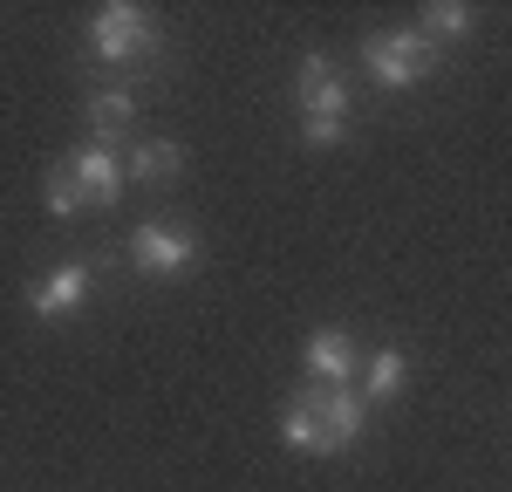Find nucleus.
Wrapping results in <instances>:
<instances>
[{
    "label": "nucleus",
    "instance_id": "7ed1b4c3",
    "mask_svg": "<svg viewBox=\"0 0 512 492\" xmlns=\"http://www.w3.org/2000/svg\"><path fill=\"white\" fill-rule=\"evenodd\" d=\"M89 55L96 62H137V55H158V21L144 14V7H130V0H110V7H96V21H89Z\"/></svg>",
    "mask_w": 512,
    "mask_h": 492
},
{
    "label": "nucleus",
    "instance_id": "20e7f679",
    "mask_svg": "<svg viewBox=\"0 0 512 492\" xmlns=\"http://www.w3.org/2000/svg\"><path fill=\"white\" fill-rule=\"evenodd\" d=\"M362 62H369V76L383 82V89H417L437 69V48L424 28H383V35H369Z\"/></svg>",
    "mask_w": 512,
    "mask_h": 492
},
{
    "label": "nucleus",
    "instance_id": "ddd939ff",
    "mask_svg": "<svg viewBox=\"0 0 512 492\" xmlns=\"http://www.w3.org/2000/svg\"><path fill=\"white\" fill-rule=\"evenodd\" d=\"M41 199H48V212H55V219H76V212H89L82 185L69 178V164H55V171H48V192H41Z\"/></svg>",
    "mask_w": 512,
    "mask_h": 492
},
{
    "label": "nucleus",
    "instance_id": "f8f14e48",
    "mask_svg": "<svg viewBox=\"0 0 512 492\" xmlns=\"http://www.w3.org/2000/svg\"><path fill=\"white\" fill-rule=\"evenodd\" d=\"M362 390H369V404H383L403 390V349H376L369 363H362Z\"/></svg>",
    "mask_w": 512,
    "mask_h": 492
},
{
    "label": "nucleus",
    "instance_id": "f257e3e1",
    "mask_svg": "<svg viewBox=\"0 0 512 492\" xmlns=\"http://www.w3.org/2000/svg\"><path fill=\"white\" fill-rule=\"evenodd\" d=\"M369 424V397L349 390V383H308L280 404V438L294 451H349Z\"/></svg>",
    "mask_w": 512,
    "mask_h": 492
},
{
    "label": "nucleus",
    "instance_id": "423d86ee",
    "mask_svg": "<svg viewBox=\"0 0 512 492\" xmlns=\"http://www.w3.org/2000/svg\"><path fill=\"white\" fill-rule=\"evenodd\" d=\"M89 260H69V267H55L48 281H35L28 287V308H35L41 322H62V315H76L82 301H89Z\"/></svg>",
    "mask_w": 512,
    "mask_h": 492
},
{
    "label": "nucleus",
    "instance_id": "6e6552de",
    "mask_svg": "<svg viewBox=\"0 0 512 492\" xmlns=\"http://www.w3.org/2000/svg\"><path fill=\"white\" fill-rule=\"evenodd\" d=\"M308 376L315 383H355L362 376V349L349 328H315L308 335Z\"/></svg>",
    "mask_w": 512,
    "mask_h": 492
},
{
    "label": "nucleus",
    "instance_id": "f03ea898",
    "mask_svg": "<svg viewBox=\"0 0 512 492\" xmlns=\"http://www.w3.org/2000/svg\"><path fill=\"white\" fill-rule=\"evenodd\" d=\"M294 96H301V137H308L315 151H335L342 130H349V82L335 76V62H328V55H308Z\"/></svg>",
    "mask_w": 512,
    "mask_h": 492
},
{
    "label": "nucleus",
    "instance_id": "39448f33",
    "mask_svg": "<svg viewBox=\"0 0 512 492\" xmlns=\"http://www.w3.org/2000/svg\"><path fill=\"white\" fill-rule=\"evenodd\" d=\"M130 260L144 267V274H178V267H192L198 260V240L185 226H137V240H130Z\"/></svg>",
    "mask_w": 512,
    "mask_h": 492
},
{
    "label": "nucleus",
    "instance_id": "0eeeda50",
    "mask_svg": "<svg viewBox=\"0 0 512 492\" xmlns=\"http://www.w3.org/2000/svg\"><path fill=\"white\" fill-rule=\"evenodd\" d=\"M69 178L82 185V199L89 205H117L123 199V164H117V151L110 144H82V151H69Z\"/></svg>",
    "mask_w": 512,
    "mask_h": 492
},
{
    "label": "nucleus",
    "instance_id": "9d476101",
    "mask_svg": "<svg viewBox=\"0 0 512 492\" xmlns=\"http://www.w3.org/2000/svg\"><path fill=\"white\" fill-rule=\"evenodd\" d=\"M130 171H137V178H151V185H164V178H178V171H185V151H178L171 137H144V144L130 151Z\"/></svg>",
    "mask_w": 512,
    "mask_h": 492
},
{
    "label": "nucleus",
    "instance_id": "1a4fd4ad",
    "mask_svg": "<svg viewBox=\"0 0 512 492\" xmlns=\"http://www.w3.org/2000/svg\"><path fill=\"white\" fill-rule=\"evenodd\" d=\"M130 123H137V96H130V89H96V96H89V130H96V144L123 137Z\"/></svg>",
    "mask_w": 512,
    "mask_h": 492
},
{
    "label": "nucleus",
    "instance_id": "9b49d317",
    "mask_svg": "<svg viewBox=\"0 0 512 492\" xmlns=\"http://www.w3.org/2000/svg\"><path fill=\"white\" fill-rule=\"evenodd\" d=\"M417 28L431 35V48H444V41H465V35H472V7L437 0V7H424V21H417Z\"/></svg>",
    "mask_w": 512,
    "mask_h": 492
}]
</instances>
